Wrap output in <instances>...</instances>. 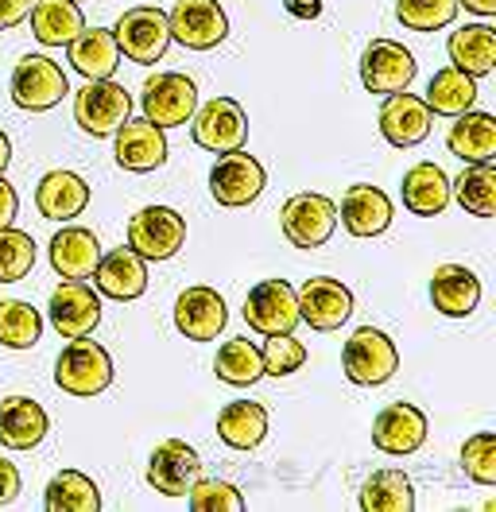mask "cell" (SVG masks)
<instances>
[{
	"label": "cell",
	"mask_w": 496,
	"mask_h": 512,
	"mask_svg": "<svg viewBox=\"0 0 496 512\" xmlns=\"http://www.w3.org/2000/svg\"><path fill=\"white\" fill-rule=\"evenodd\" d=\"M55 384L66 396H101L113 384V357L86 334L70 338V346L55 361Z\"/></svg>",
	"instance_id": "obj_1"
},
{
	"label": "cell",
	"mask_w": 496,
	"mask_h": 512,
	"mask_svg": "<svg viewBox=\"0 0 496 512\" xmlns=\"http://www.w3.org/2000/svg\"><path fill=\"white\" fill-rule=\"evenodd\" d=\"M341 369L353 384H365V388H376V384L392 381L396 369H400V353H396V342L376 330V326H361L345 338V350H341Z\"/></svg>",
	"instance_id": "obj_2"
},
{
	"label": "cell",
	"mask_w": 496,
	"mask_h": 512,
	"mask_svg": "<svg viewBox=\"0 0 496 512\" xmlns=\"http://www.w3.org/2000/svg\"><path fill=\"white\" fill-rule=\"evenodd\" d=\"M186 245V218L171 206H144L128 218V249L144 260H171Z\"/></svg>",
	"instance_id": "obj_3"
},
{
	"label": "cell",
	"mask_w": 496,
	"mask_h": 512,
	"mask_svg": "<svg viewBox=\"0 0 496 512\" xmlns=\"http://www.w3.org/2000/svg\"><path fill=\"white\" fill-rule=\"evenodd\" d=\"M128 117H132V97L113 78L90 82V86H82L78 97H74V121H78L82 132H90L93 140L113 136Z\"/></svg>",
	"instance_id": "obj_4"
},
{
	"label": "cell",
	"mask_w": 496,
	"mask_h": 512,
	"mask_svg": "<svg viewBox=\"0 0 496 512\" xmlns=\"http://www.w3.org/2000/svg\"><path fill=\"white\" fill-rule=\"evenodd\" d=\"M12 101L28 113H47L55 109L62 97L70 94V78L62 74V66L47 55H24L12 70Z\"/></svg>",
	"instance_id": "obj_5"
},
{
	"label": "cell",
	"mask_w": 496,
	"mask_h": 512,
	"mask_svg": "<svg viewBox=\"0 0 496 512\" xmlns=\"http://www.w3.org/2000/svg\"><path fill=\"white\" fill-rule=\"evenodd\" d=\"M279 225H283V237L295 249H318L334 237L338 206L326 194H291L279 210Z\"/></svg>",
	"instance_id": "obj_6"
},
{
	"label": "cell",
	"mask_w": 496,
	"mask_h": 512,
	"mask_svg": "<svg viewBox=\"0 0 496 512\" xmlns=\"http://www.w3.org/2000/svg\"><path fill=\"white\" fill-rule=\"evenodd\" d=\"M264 187H268V175H264L260 160H252L241 148L221 152V160L210 171V194H214L217 206H225V210H245V206H252L264 194Z\"/></svg>",
	"instance_id": "obj_7"
},
{
	"label": "cell",
	"mask_w": 496,
	"mask_h": 512,
	"mask_svg": "<svg viewBox=\"0 0 496 512\" xmlns=\"http://www.w3.org/2000/svg\"><path fill=\"white\" fill-rule=\"evenodd\" d=\"M117 47H121L124 59L140 66H152L167 55L171 47V24H167V12H159L152 4L144 8H128L121 20H117Z\"/></svg>",
	"instance_id": "obj_8"
},
{
	"label": "cell",
	"mask_w": 496,
	"mask_h": 512,
	"mask_svg": "<svg viewBox=\"0 0 496 512\" xmlns=\"http://www.w3.org/2000/svg\"><path fill=\"white\" fill-rule=\"evenodd\" d=\"M140 105H144V117L152 125L179 128L198 109V86H194L190 74H155V78L144 82Z\"/></svg>",
	"instance_id": "obj_9"
},
{
	"label": "cell",
	"mask_w": 496,
	"mask_h": 512,
	"mask_svg": "<svg viewBox=\"0 0 496 512\" xmlns=\"http://www.w3.org/2000/svg\"><path fill=\"white\" fill-rule=\"evenodd\" d=\"M194 144L206 148V152H233V148H245L248 140V117L241 109V101L233 97H214L206 101L202 109H194Z\"/></svg>",
	"instance_id": "obj_10"
},
{
	"label": "cell",
	"mask_w": 496,
	"mask_h": 512,
	"mask_svg": "<svg viewBox=\"0 0 496 512\" xmlns=\"http://www.w3.org/2000/svg\"><path fill=\"white\" fill-rule=\"evenodd\" d=\"M245 322L256 334H295L299 295L287 280H260L245 299Z\"/></svg>",
	"instance_id": "obj_11"
},
{
	"label": "cell",
	"mask_w": 496,
	"mask_h": 512,
	"mask_svg": "<svg viewBox=\"0 0 496 512\" xmlns=\"http://www.w3.org/2000/svg\"><path fill=\"white\" fill-rule=\"evenodd\" d=\"M299 295V322H307L318 334H334L353 315V295L334 276H310Z\"/></svg>",
	"instance_id": "obj_12"
},
{
	"label": "cell",
	"mask_w": 496,
	"mask_h": 512,
	"mask_svg": "<svg viewBox=\"0 0 496 512\" xmlns=\"http://www.w3.org/2000/svg\"><path fill=\"white\" fill-rule=\"evenodd\" d=\"M167 24H171V39H179L186 51H214L229 35L225 8L217 0H175Z\"/></svg>",
	"instance_id": "obj_13"
},
{
	"label": "cell",
	"mask_w": 496,
	"mask_h": 512,
	"mask_svg": "<svg viewBox=\"0 0 496 512\" xmlns=\"http://www.w3.org/2000/svg\"><path fill=\"white\" fill-rule=\"evenodd\" d=\"M415 78V55L396 39H372L361 55V86L369 94H400Z\"/></svg>",
	"instance_id": "obj_14"
},
{
	"label": "cell",
	"mask_w": 496,
	"mask_h": 512,
	"mask_svg": "<svg viewBox=\"0 0 496 512\" xmlns=\"http://www.w3.org/2000/svg\"><path fill=\"white\" fill-rule=\"evenodd\" d=\"M202 478V458L183 439H167L148 458V485L163 497H186L190 485Z\"/></svg>",
	"instance_id": "obj_15"
},
{
	"label": "cell",
	"mask_w": 496,
	"mask_h": 512,
	"mask_svg": "<svg viewBox=\"0 0 496 512\" xmlns=\"http://www.w3.org/2000/svg\"><path fill=\"white\" fill-rule=\"evenodd\" d=\"M47 319L59 330L62 338H82L93 334V326L101 322V295L93 288H86L82 280H66L51 291L47 303Z\"/></svg>",
	"instance_id": "obj_16"
},
{
	"label": "cell",
	"mask_w": 496,
	"mask_h": 512,
	"mask_svg": "<svg viewBox=\"0 0 496 512\" xmlns=\"http://www.w3.org/2000/svg\"><path fill=\"white\" fill-rule=\"evenodd\" d=\"M113 156H117V163H121L124 171H136V175L155 171V167L167 163V136L148 117H136V121L128 117L113 132Z\"/></svg>",
	"instance_id": "obj_17"
},
{
	"label": "cell",
	"mask_w": 496,
	"mask_h": 512,
	"mask_svg": "<svg viewBox=\"0 0 496 512\" xmlns=\"http://www.w3.org/2000/svg\"><path fill=\"white\" fill-rule=\"evenodd\" d=\"M427 443V416L415 404H388L380 416L372 419V447L392 454V458H407Z\"/></svg>",
	"instance_id": "obj_18"
},
{
	"label": "cell",
	"mask_w": 496,
	"mask_h": 512,
	"mask_svg": "<svg viewBox=\"0 0 496 512\" xmlns=\"http://www.w3.org/2000/svg\"><path fill=\"white\" fill-rule=\"evenodd\" d=\"M431 105L423 101V97L407 94H388V101L380 105V132H384V140L392 144V148H415V144H423L427 136H431Z\"/></svg>",
	"instance_id": "obj_19"
},
{
	"label": "cell",
	"mask_w": 496,
	"mask_h": 512,
	"mask_svg": "<svg viewBox=\"0 0 496 512\" xmlns=\"http://www.w3.org/2000/svg\"><path fill=\"white\" fill-rule=\"evenodd\" d=\"M229 307L214 288H186L175 299V330L190 342H214L225 330Z\"/></svg>",
	"instance_id": "obj_20"
},
{
	"label": "cell",
	"mask_w": 496,
	"mask_h": 512,
	"mask_svg": "<svg viewBox=\"0 0 496 512\" xmlns=\"http://www.w3.org/2000/svg\"><path fill=\"white\" fill-rule=\"evenodd\" d=\"M93 284L97 295L105 299H117V303H132L148 291V268H144V256H136L128 245L113 249V253H101L97 268H93Z\"/></svg>",
	"instance_id": "obj_21"
},
{
	"label": "cell",
	"mask_w": 496,
	"mask_h": 512,
	"mask_svg": "<svg viewBox=\"0 0 496 512\" xmlns=\"http://www.w3.org/2000/svg\"><path fill=\"white\" fill-rule=\"evenodd\" d=\"M35 206L47 222H74L90 206V183L78 171H47L35 187Z\"/></svg>",
	"instance_id": "obj_22"
},
{
	"label": "cell",
	"mask_w": 496,
	"mask_h": 512,
	"mask_svg": "<svg viewBox=\"0 0 496 512\" xmlns=\"http://www.w3.org/2000/svg\"><path fill=\"white\" fill-rule=\"evenodd\" d=\"M338 214L353 237H380L392 225V198L372 183H357L341 194Z\"/></svg>",
	"instance_id": "obj_23"
},
{
	"label": "cell",
	"mask_w": 496,
	"mask_h": 512,
	"mask_svg": "<svg viewBox=\"0 0 496 512\" xmlns=\"http://www.w3.org/2000/svg\"><path fill=\"white\" fill-rule=\"evenodd\" d=\"M51 419L39 400L31 396H8L0 404V447L8 450H35L47 439Z\"/></svg>",
	"instance_id": "obj_24"
},
{
	"label": "cell",
	"mask_w": 496,
	"mask_h": 512,
	"mask_svg": "<svg viewBox=\"0 0 496 512\" xmlns=\"http://www.w3.org/2000/svg\"><path fill=\"white\" fill-rule=\"evenodd\" d=\"M431 303L446 319H465L481 303V280L465 264H442L431 276Z\"/></svg>",
	"instance_id": "obj_25"
},
{
	"label": "cell",
	"mask_w": 496,
	"mask_h": 512,
	"mask_svg": "<svg viewBox=\"0 0 496 512\" xmlns=\"http://www.w3.org/2000/svg\"><path fill=\"white\" fill-rule=\"evenodd\" d=\"M66 59L70 66L86 78V82H101V78H113V70L121 66V47H117V35L105 32V28H82L66 43Z\"/></svg>",
	"instance_id": "obj_26"
},
{
	"label": "cell",
	"mask_w": 496,
	"mask_h": 512,
	"mask_svg": "<svg viewBox=\"0 0 496 512\" xmlns=\"http://www.w3.org/2000/svg\"><path fill=\"white\" fill-rule=\"evenodd\" d=\"M97 260H101V241L93 229L66 225L51 237V268L62 280H86V276H93Z\"/></svg>",
	"instance_id": "obj_27"
},
{
	"label": "cell",
	"mask_w": 496,
	"mask_h": 512,
	"mask_svg": "<svg viewBox=\"0 0 496 512\" xmlns=\"http://www.w3.org/2000/svg\"><path fill=\"white\" fill-rule=\"evenodd\" d=\"M446 148L465 163H493L496 160V117L493 113H473L462 117L446 132Z\"/></svg>",
	"instance_id": "obj_28"
},
{
	"label": "cell",
	"mask_w": 496,
	"mask_h": 512,
	"mask_svg": "<svg viewBox=\"0 0 496 512\" xmlns=\"http://www.w3.org/2000/svg\"><path fill=\"white\" fill-rule=\"evenodd\" d=\"M450 202V175L438 163H415L403 175V206L419 218H438Z\"/></svg>",
	"instance_id": "obj_29"
},
{
	"label": "cell",
	"mask_w": 496,
	"mask_h": 512,
	"mask_svg": "<svg viewBox=\"0 0 496 512\" xmlns=\"http://www.w3.org/2000/svg\"><path fill=\"white\" fill-rule=\"evenodd\" d=\"M217 439L233 450H252L268 439V412L256 400H233L217 412Z\"/></svg>",
	"instance_id": "obj_30"
},
{
	"label": "cell",
	"mask_w": 496,
	"mask_h": 512,
	"mask_svg": "<svg viewBox=\"0 0 496 512\" xmlns=\"http://www.w3.org/2000/svg\"><path fill=\"white\" fill-rule=\"evenodd\" d=\"M450 63L469 78H485L496 70V32L489 24H465L446 43Z\"/></svg>",
	"instance_id": "obj_31"
},
{
	"label": "cell",
	"mask_w": 496,
	"mask_h": 512,
	"mask_svg": "<svg viewBox=\"0 0 496 512\" xmlns=\"http://www.w3.org/2000/svg\"><path fill=\"white\" fill-rule=\"evenodd\" d=\"M31 35L43 43V47H66L74 35L86 28L82 12L74 0H35L28 12Z\"/></svg>",
	"instance_id": "obj_32"
},
{
	"label": "cell",
	"mask_w": 496,
	"mask_h": 512,
	"mask_svg": "<svg viewBox=\"0 0 496 512\" xmlns=\"http://www.w3.org/2000/svg\"><path fill=\"white\" fill-rule=\"evenodd\" d=\"M43 505H47V512H97L101 509V489L82 470H59L47 481Z\"/></svg>",
	"instance_id": "obj_33"
},
{
	"label": "cell",
	"mask_w": 496,
	"mask_h": 512,
	"mask_svg": "<svg viewBox=\"0 0 496 512\" xmlns=\"http://www.w3.org/2000/svg\"><path fill=\"white\" fill-rule=\"evenodd\" d=\"M423 101L431 105V113H438V117H462L465 109H473V101H477V78L462 74L458 66H446V70H438L431 78Z\"/></svg>",
	"instance_id": "obj_34"
},
{
	"label": "cell",
	"mask_w": 496,
	"mask_h": 512,
	"mask_svg": "<svg viewBox=\"0 0 496 512\" xmlns=\"http://www.w3.org/2000/svg\"><path fill=\"white\" fill-rule=\"evenodd\" d=\"M361 509L365 512H411L415 489L403 470H376L361 485Z\"/></svg>",
	"instance_id": "obj_35"
},
{
	"label": "cell",
	"mask_w": 496,
	"mask_h": 512,
	"mask_svg": "<svg viewBox=\"0 0 496 512\" xmlns=\"http://www.w3.org/2000/svg\"><path fill=\"white\" fill-rule=\"evenodd\" d=\"M450 194L462 202L465 214L493 218L496 214V163H465V171L454 179Z\"/></svg>",
	"instance_id": "obj_36"
},
{
	"label": "cell",
	"mask_w": 496,
	"mask_h": 512,
	"mask_svg": "<svg viewBox=\"0 0 496 512\" xmlns=\"http://www.w3.org/2000/svg\"><path fill=\"white\" fill-rule=\"evenodd\" d=\"M217 381L233 384V388H248L264 377V357L248 338H229L214 357Z\"/></svg>",
	"instance_id": "obj_37"
},
{
	"label": "cell",
	"mask_w": 496,
	"mask_h": 512,
	"mask_svg": "<svg viewBox=\"0 0 496 512\" xmlns=\"http://www.w3.org/2000/svg\"><path fill=\"white\" fill-rule=\"evenodd\" d=\"M43 338V319L24 299H0V346L31 350Z\"/></svg>",
	"instance_id": "obj_38"
},
{
	"label": "cell",
	"mask_w": 496,
	"mask_h": 512,
	"mask_svg": "<svg viewBox=\"0 0 496 512\" xmlns=\"http://www.w3.org/2000/svg\"><path fill=\"white\" fill-rule=\"evenodd\" d=\"M396 16L411 32H438L458 16V0H396Z\"/></svg>",
	"instance_id": "obj_39"
},
{
	"label": "cell",
	"mask_w": 496,
	"mask_h": 512,
	"mask_svg": "<svg viewBox=\"0 0 496 512\" xmlns=\"http://www.w3.org/2000/svg\"><path fill=\"white\" fill-rule=\"evenodd\" d=\"M31 264H35V241H31L28 233L4 225L0 229V284L24 280L31 272Z\"/></svg>",
	"instance_id": "obj_40"
},
{
	"label": "cell",
	"mask_w": 496,
	"mask_h": 512,
	"mask_svg": "<svg viewBox=\"0 0 496 512\" xmlns=\"http://www.w3.org/2000/svg\"><path fill=\"white\" fill-rule=\"evenodd\" d=\"M190 509L194 512H241L245 509V497L233 481H221V478H198L190 485L186 493Z\"/></svg>",
	"instance_id": "obj_41"
},
{
	"label": "cell",
	"mask_w": 496,
	"mask_h": 512,
	"mask_svg": "<svg viewBox=\"0 0 496 512\" xmlns=\"http://www.w3.org/2000/svg\"><path fill=\"white\" fill-rule=\"evenodd\" d=\"M260 357H264V377H287L307 365V346L291 334H268Z\"/></svg>",
	"instance_id": "obj_42"
},
{
	"label": "cell",
	"mask_w": 496,
	"mask_h": 512,
	"mask_svg": "<svg viewBox=\"0 0 496 512\" xmlns=\"http://www.w3.org/2000/svg\"><path fill=\"white\" fill-rule=\"evenodd\" d=\"M462 470L477 485H496V435L481 431L473 439H465L462 447Z\"/></svg>",
	"instance_id": "obj_43"
},
{
	"label": "cell",
	"mask_w": 496,
	"mask_h": 512,
	"mask_svg": "<svg viewBox=\"0 0 496 512\" xmlns=\"http://www.w3.org/2000/svg\"><path fill=\"white\" fill-rule=\"evenodd\" d=\"M16 497H20V470L8 458H0V509L12 505Z\"/></svg>",
	"instance_id": "obj_44"
},
{
	"label": "cell",
	"mask_w": 496,
	"mask_h": 512,
	"mask_svg": "<svg viewBox=\"0 0 496 512\" xmlns=\"http://www.w3.org/2000/svg\"><path fill=\"white\" fill-rule=\"evenodd\" d=\"M35 0H0V28H16L24 24Z\"/></svg>",
	"instance_id": "obj_45"
},
{
	"label": "cell",
	"mask_w": 496,
	"mask_h": 512,
	"mask_svg": "<svg viewBox=\"0 0 496 512\" xmlns=\"http://www.w3.org/2000/svg\"><path fill=\"white\" fill-rule=\"evenodd\" d=\"M16 210H20V198H16V187L0 175V229L16 222Z\"/></svg>",
	"instance_id": "obj_46"
},
{
	"label": "cell",
	"mask_w": 496,
	"mask_h": 512,
	"mask_svg": "<svg viewBox=\"0 0 496 512\" xmlns=\"http://www.w3.org/2000/svg\"><path fill=\"white\" fill-rule=\"evenodd\" d=\"M283 12L295 20H314L322 12V0H283Z\"/></svg>",
	"instance_id": "obj_47"
},
{
	"label": "cell",
	"mask_w": 496,
	"mask_h": 512,
	"mask_svg": "<svg viewBox=\"0 0 496 512\" xmlns=\"http://www.w3.org/2000/svg\"><path fill=\"white\" fill-rule=\"evenodd\" d=\"M458 4L473 16H496V0H458Z\"/></svg>",
	"instance_id": "obj_48"
},
{
	"label": "cell",
	"mask_w": 496,
	"mask_h": 512,
	"mask_svg": "<svg viewBox=\"0 0 496 512\" xmlns=\"http://www.w3.org/2000/svg\"><path fill=\"white\" fill-rule=\"evenodd\" d=\"M12 160V140H8V132L0 128V175H4V167Z\"/></svg>",
	"instance_id": "obj_49"
},
{
	"label": "cell",
	"mask_w": 496,
	"mask_h": 512,
	"mask_svg": "<svg viewBox=\"0 0 496 512\" xmlns=\"http://www.w3.org/2000/svg\"><path fill=\"white\" fill-rule=\"evenodd\" d=\"M74 4H78V0H74Z\"/></svg>",
	"instance_id": "obj_50"
}]
</instances>
